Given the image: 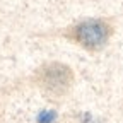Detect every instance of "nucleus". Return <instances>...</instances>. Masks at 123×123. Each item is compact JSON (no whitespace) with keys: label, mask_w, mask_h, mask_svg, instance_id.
I'll list each match as a JSON object with an SVG mask.
<instances>
[{"label":"nucleus","mask_w":123,"mask_h":123,"mask_svg":"<svg viewBox=\"0 0 123 123\" xmlns=\"http://www.w3.org/2000/svg\"><path fill=\"white\" fill-rule=\"evenodd\" d=\"M108 34H110L108 26L103 21H96V19L84 21L75 29V38L79 39V43L84 44L86 48H91V50L101 48L108 41Z\"/></svg>","instance_id":"f257e3e1"}]
</instances>
